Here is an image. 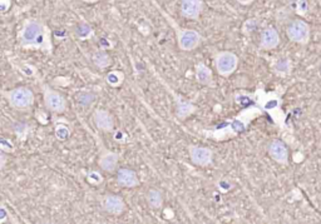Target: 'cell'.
Returning <instances> with one entry per match:
<instances>
[{
  "label": "cell",
  "instance_id": "5",
  "mask_svg": "<svg viewBox=\"0 0 321 224\" xmlns=\"http://www.w3.org/2000/svg\"><path fill=\"white\" fill-rule=\"evenodd\" d=\"M43 99L45 108L52 113L60 114L67 111V99L64 95L47 85H44L43 88Z\"/></svg>",
  "mask_w": 321,
  "mask_h": 224
},
{
  "label": "cell",
  "instance_id": "1",
  "mask_svg": "<svg viewBox=\"0 0 321 224\" xmlns=\"http://www.w3.org/2000/svg\"><path fill=\"white\" fill-rule=\"evenodd\" d=\"M19 47L23 49L43 50L52 53V39L48 26L38 19H28L24 21L19 35H18Z\"/></svg>",
  "mask_w": 321,
  "mask_h": 224
},
{
  "label": "cell",
  "instance_id": "19",
  "mask_svg": "<svg viewBox=\"0 0 321 224\" xmlns=\"http://www.w3.org/2000/svg\"><path fill=\"white\" fill-rule=\"evenodd\" d=\"M124 80V74L122 72H118V70H113L111 73H108L105 75V82L107 84L111 85L113 88H118Z\"/></svg>",
  "mask_w": 321,
  "mask_h": 224
},
{
  "label": "cell",
  "instance_id": "12",
  "mask_svg": "<svg viewBox=\"0 0 321 224\" xmlns=\"http://www.w3.org/2000/svg\"><path fill=\"white\" fill-rule=\"evenodd\" d=\"M117 183L123 188H136L140 186V179L133 169L120 168L117 170Z\"/></svg>",
  "mask_w": 321,
  "mask_h": 224
},
{
  "label": "cell",
  "instance_id": "8",
  "mask_svg": "<svg viewBox=\"0 0 321 224\" xmlns=\"http://www.w3.org/2000/svg\"><path fill=\"white\" fill-rule=\"evenodd\" d=\"M102 208L112 216H120L126 212V202L120 195L107 194L102 199Z\"/></svg>",
  "mask_w": 321,
  "mask_h": 224
},
{
  "label": "cell",
  "instance_id": "11",
  "mask_svg": "<svg viewBox=\"0 0 321 224\" xmlns=\"http://www.w3.org/2000/svg\"><path fill=\"white\" fill-rule=\"evenodd\" d=\"M93 122L97 128L102 131H105V133H109L114 128L113 115L108 111H104V109H97L94 112Z\"/></svg>",
  "mask_w": 321,
  "mask_h": 224
},
{
  "label": "cell",
  "instance_id": "15",
  "mask_svg": "<svg viewBox=\"0 0 321 224\" xmlns=\"http://www.w3.org/2000/svg\"><path fill=\"white\" fill-rule=\"evenodd\" d=\"M196 79L202 85L212 84V72L210 68L203 63H199L196 65Z\"/></svg>",
  "mask_w": 321,
  "mask_h": 224
},
{
  "label": "cell",
  "instance_id": "16",
  "mask_svg": "<svg viewBox=\"0 0 321 224\" xmlns=\"http://www.w3.org/2000/svg\"><path fill=\"white\" fill-rule=\"evenodd\" d=\"M146 201L152 209H160L163 205V195L158 189L152 188L146 193Z\"/></svg>",
  "mask_w": 321,
  "mask_h": 224
},
{
  "label": "cell",
  "instance_id": "9",
  "mask_svg": "<svg viewBox=\"0 0 321 224\" xmlns=\"http://www.w3.org/2000/svg\"><path fill=\"white\" fill-rule=\"evenodd\" d=\"M203 10V1L202 0H181L180 12L186 19L197 20Z\"/></svg>",
  "mask_w": 321,
  "mask_h": 224
},
{
  "label": "cell",
  "instance_id": "4",
  "mask_svg": "<svg viewBox=\"0 0 321 224\" xmlns=\"http://www.w3.org/2000/svg\"><path fill=\"white\" fill-rule=\"evenodd\" d=\"M176 37H177L178 48L183 52H191L195 50L201 44L202 37L197 30L186 29L175 25Z\"/></svg>",
  "mask_w": 321,
  "mask_h": 224
},
{
  "label": "cell",
  "instance_id": "18",
  "mask_svg": "<svg viewBox=\"0 0 321 224\" xmlns=\"http://www.w3.org/2000/svg\"><path fill=\"white\" fill-rule=\"evenodd\" d=\"M196 112V107L184 99H177V116L184 119Z\"/></svg>",
  "mask_w": 321,
  "mask_h": 224
},
{
  "label": "cell",
  "instance_id": "17",
  "mask_svg": "<svg viewBox=\"0 0 321 224\" xmlns=\"http://www.w3.org/2000/svg\"><path fill=\"white\" fill-rule=\"evenodd\" d=\"M92 60H93L94 64L97 65L100 69H105V68H108L109 65L112 64V60L109 58V56L104 50H97V52L93 53V56H92Z\"/></svg>",
  "mask_w": 321,
  "mask_h": 224
},
{
  "label": "cell",
  "instance_id": "2",
  "mask_svg": "<svg viewBox=\"0 0 321 224\" xmlns=\"http://www.w3.org/2000/svg\"><path fill=\"white\" fill-rule=\"evenodd\" d=\"M6 102L18 111H26L34 104V93L26 87H18L12 91L3 92Z\"/></svg>",
  "mask_w": 321,
  "mask_h": 224
},
{
  "label": "cell",
  "instance_id": "7",
  "mask_svg": "<svg viewBox=\"0 0 321 224\" xmlns=\"http://www.w3.org/2000/svg\"><path fill=\"white\" fill-rule=\"evenodd\" d=\"M190 159L195 166L208 167L213 160V151L207 147L191 146L188 148Z\"/></svg>",
  "mask_w": 321,
  "mask_h": 224
},
{
  "label": "cell",
  "instance_id": "20",
  "mask_svg": "<svg viewBox=\"0 0 321 224\" xmlns=\"http://www.w3.org/2000/svg\"><path fill=\"white\" fill-rule=\"evenodd\" d=\"M274 69L275 72L278 74H280V75H286V74H289L290 72H291V64H290V60L287 58H285V56L278 59L274 65Z\"/></svg>",
  "mask_w": 321,
  "mask_h": 224
},
{
  "label": "cell",
  "instance_id": "13",
  "mask_svg": "<svg viewBox=\"0 0 321 224\" xmlns=\"http://www.w3.org/2000/svg\"><path fill=\"white\" fill-rule=\"evenodd\" d=\"M279 44H280V35H279L278 30L272 26H267L266 29H263L260 40L261 49L272 50L278 47Z\"/></svg>",
  "mask_w": 321,
  "mask_h": 224
},
{
  "label": "cell",
  "instance_id": "3",
  "mask_svg": "<svg viewBox=\"0 0 321 224\" xmlns=\"http://www.w3.org/2000/svg\"><path fill=\"white\" fill-rule=\"evenodd\" d=\"M213 63H215V68H216L217 73L221 76H230L231 74L235 73V70L237 69L239 65V56L232 52L228 50H223V52H219L213 58Z\"/></svg>",
  "mask_w": 321,
  "mask_h": 224
},
{
  "label": "cell",
  "instance_id": "6",
  "mask_svg": "<svg viewBox=\"0 0 321 224\" xmlns=\"http://www.w3.org/2000/svg\"><path fill=\"white\" fill-rule=\"evenodd\" d=\"M286 34L291 41L305 45L310 39V25L301 19H295L287 25Z\"/></svg>",
  "mask_w": 321,
  "mask_h": 224
},
{
  "label": "cell",
  "instance_id": "23",
  "mask_svg": "<svg viewBox=\"0 0 321 224\" xmlns=\"http://www.w3.org/2000/svg\"><path fill=\"white\" fill-rule=\"evenodd\" d=\"M94 99H96V96L91 93H80L78 96H77V100L83 105H84V103L85 105H87V103L88 104H91V103L94 102Z\"/></svg>",
  "mask_w": 321,
  "mask_h": 224
},
{
  "label": "cell",
  "instance_id": "25",
  "mask_svg": "<svg viewBox=\"0 0 321 224\" xmlns=\"http://www.w3.org/2000/svg\"><path fill=\"white\" fill-rule=\"evenodd\" d=\"M0 3H1V12H6L10 8L12 0H0Z\"/></svg>",
  "mask_w": 321,
  "mask_h": 224
},
{
  "label": "cell",
  "instance_id": "27",
  "mask_svg": "<svg viewBox=\"0 0 321 224\" xmlns=\"http://www.w3.org/2000/svg\"><path fill=\"white\" fill-rule=\"evenodd\" d=\"M319 147H320V149H321V135H320V143H319Z\"/></svg>",
  "mask_w": 321,
  "mask_h": 224
},
{
  "label": "cell",
  "instance_id": "10",
  "mask_svg": "<svg viewBox=\"0 0 321 224\" xmlns=\"http://www.w3.org/2000/svg\"><path fill=\"white\" fill-rule=\"evenodd\" d=\"M267 151H269L270 157L276 163L282 164V166L289 163V150H287V147L285 146V143L281 142V140H272L269 144V147H267Z\"/></svg>",
  "mask_w": 321,
  "mask_h": 224
},
{
  "label": "cell",
  "instance_id": "21",
  "mask_svg": "<svg viewBox=\"0 0 321 224\" xmlns=\"http://www.w3.org/2000/svg\"><path fill=\"white\" fill-rule=\"evenodd\" d=\"M76 34L79 39H89L93 35V29H92V26L89 24H79L78 26L76 28Z\"/></svg>",
  "mask_w": 321,
  "mask_h": 224
},
{
  "label": "cell",
  "instance_id": "24",
  "mask_svg": "<svg viewBox=\"0 0 321 224\" xmlns=\"http://www.w3.org/2000/svg\"><path fill=\"white\" fill-rule=\"evenodd\" d=\"M69 134H70V131L67 127H63V125L59 127L58 125V127L56 128V135L59 140H65L68 137H69Z\"/></svg>",
  "mask_w": 321,
  "mask_h": 224
},
{
  "label": "cell",
  "instance_id": "14",
  "mask_svg": "<svg viewBox=\"0 0 321 224\" xmlns=\"http://www.w3.org/2000/svg\"><path fill=\"white\" fill-rule=\"evenodd\" d=\"M118 162H120V154H118V153L105 150L104 149V150H102V153H100L98 164H100V167L104 172L113 173L116 172V169H117Z\"/></svg>",
  "mask_w": 321,
  "mask_h": 224
},
{
  "label": "cell",
  "instance_id": "22",
  "mask_svg": "<svg viewBox=\"0 0 321 224\" xmlns=\"http://www.w3.org/2000/svg\"><path fill=\"white\" fill-rule=\"evenodd\" d=\"M87 181L91 184H100L103 182V177L100 173H98L97 170H92L87 174Z\"/></svg>",
  "mask_w": 321,
  "mask_h": 224
},
{
  "label": "cell",
  "instance_id": "26",
  "mask_svg": "<svg viewBox=\"0 0 321 224\" xmlns=\"http://www.w3.org/2000/svg\"><path fill=\"white\" fill-rule=\"evenodd\" d=\"M236 1L241 4V5H248V4L254 3L255 0H236Z\"/></svg>",
  "mask_w": 321,
  "mask_h": 224
}]
</instances>
